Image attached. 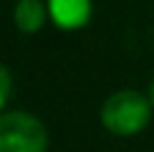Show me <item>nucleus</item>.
I'll return each mask as SVG.
<instances>
[{"instance_id":"nucleus-6","label":"nucleus","mask_w":154,"mask_h":152,"mask_svg":"<svg viewBox=\"0 0 154 152\" xmlns=\"http://www.w3.org/2000/svg\"><path fill=\"white\" fill-rule=\"evenodd\" d=\"M149 101H152V106H154V79H152V84H149Z\"/></svg>"},{"instance_id":"nucleus-2","label":"nucleus","mask_w":154,"mask_h":152,"mask_svg":"<svg viewBox=\"0 0 154 152\" xmlns=\"http://www.w3.org/2000/svg\"><path fill=\"white\" fill-rule=\"evenodd\" d=\"M48 132L28 112L0 114V152H46Z\"/></svg>"},{"instance_id":"nucleus-1","label":"nucleus","mask_w":154,"mask_h":152,"mask_svg":"<svg viewBox=\"0 0 154 152\" xmlns=\"http://www.w3.org/2000/svg\"><path fill=\"white\" fill-rule=\"evenodd\" d=\"M152 114V101L142 97L139 91L124 89V91L111 94L104 106H101V122L111 135L119 137H129L142 132Z\"/></svg>"},{"instance_id":"nucleus-4","label":"nucleus","mask_w":154,"mask_h":152,"mask_svg":"<svg viewBox=\"0 0 154 152\" xmlns=\"http://www.w3.org/2000/svg\"><path fill=\"white\" fill-rule=\"evenodd\" d=\"M13 21H15L18 30H23V33H38L46 23V8H43L41 0H18Z\"/></svg>"},{"instance_id":"nucleus-5","label":"nucleus","mask_w":154,"mask_h":152,"mask_svg":"<svg viewBox=\"0 0 154 152\" xmlns=\"http://www.w3.org/2000/svg\"><path fill=\"white\" fill-rule=\"evenodd\" d=\"M10 91H13V76L10 71L0 63V109H3L5 104H8V99H10Z\"/></svg>"},{"instance_id":"nucleus-3","label":"nucleus","mask_w":154,"mask_h":152,"mask_svg":"<svg viewBox=\"0 0 154 152\" xmlns=\"http://www.w3.org/2000/svg\"><path fill=\"white\" fill-rule=\"evenodd\" d=\"M51 18L66 30L83 28L91 18V0H48Z\"/></svg>"}]
</instances>
